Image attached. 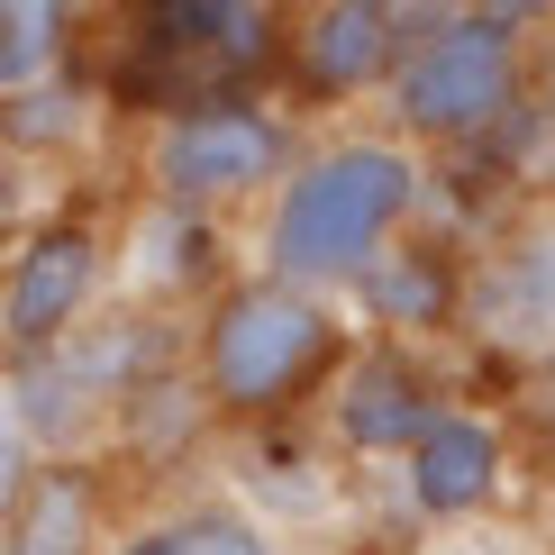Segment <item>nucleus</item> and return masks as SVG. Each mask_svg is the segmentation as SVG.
I'll use <instances>...</instances> for the list:
<instances>
[{
  "instance_id": "f257e3e1",
  "label": "nucleus",
  "mask_w": 555,
  "mask_h": 555,
  "mask_svg": "<svg viewBox=\"0 0 555 555\" xmlns=\"http://www.w3.org/2000/svg\"><path fill=\"white\" fill-rule=\"evenodd\" d=\"M420 201V165L383 137H346V146H319L283 173L264 210V273L273 283H356L364 264L391 246V228Z\"/></svg>"
},
{
  "instance_id": "f03ea898",
  "label": "nucleus",
  "mask_w": 555,
  "mask_h": 555,
  "mask_svg": "<svg viewBox=\"0 0 555 555\" xmlns=\"http://www.w3.org/2000/svg\"><path fill=\"white\" fill-rule=\"evenodd\" d=\"M328 356H337L328 300L256 273V283H228L210 310H201L192 383H201V401H210V420L264 428V420H283L300 391L328 374Z\"/></svg>"
},
{
  "instance_id": "7ed1b4c3",
  "label": "nucleus",
  "mask_w": 555,
  "mask_h": 555,
  "mask_svg": "<svg viewBox=\"0 0 555 555\" xmlns=\"http://www.w3.org/2000/svg\"><path fill=\"white\" fill-rule=\"evenodd\" d=\"M146 173H155V192H165L173 210H219V201H246V192H264V182L292 173V128L273 119V109L237 101V91L182 101V109L155 119Z\"/></svg>"
},
{
  "instance_id": "20e7f679",
  "label": "nucleus",
  "mask_w": 555,
  "mask_h": 555,
  "mask_svg": "<svg viewBox=\"0 0 555 555\" xmlns=\"http://www.w3.org/2000/svg\"><path fill=\"white\" fill-rule=\"evenodd\" d=\"M519 91V37L501 18H437V28L401 55L391 74V101H401V128L420 137H482L511 109Z\"/></svg>"
},
{
  "instance_id": "39448f33",
  "label": "nucleus",
  "mask_w": 555,
  "mask_h": 555,
  "mask_svg": "<svg viewBox=\"0 0 555 555\" xmlns=\"http://www.w3.org/2000/svg\"><path fill=\"white\" fill-rule=\"evenodd\" d=\"M109 283V246L82 210H55L18 237V256H0V356H46L91 319V300Z\"/></svg>"
},
{
  "instance_id": "423d86ee",
  "label": "nucleus",
  "mask_w": 555,
  "mask_h": 555,
  "mask_svg": "<svg viewBox=\"0 0 555 555\" xmlns=\"http://www.w3.org/2000/svg\"><path fill=\"white\" fill-rule=\"evenodd\" d=\"M137 46L165 82L192 74V101H219V82L273 55V10L264 0H137Z\"/></svg>"
},
{
  "instance_id": "0eeeda50",
  "label": "nucleus",
  "mask_w": 555,
  "mask_h": 555,
  "mask_svg": "<svg viewBox=\"0 0 555 555\" xmlns=\"http://www.w3.org/2000/svg\"><path fill=\"white\" fill-rule=\"evenodd\" d=\"M501 474H511V447H501V428L482 420V410H437V420L410 437V455H401L410 511L437 519V528L482 519L492 492H501Z\"/></svg>"
},
{
  "instance_id": "6e6552de",
  "label": "nucleus",
  "mask_w": 555,
  "mask_h": 555,
  "mask_svg": "<svg viewBox=\"0 0 555 555\" xmlns=\"http://www.w3.org/2000/svg\"><path fill=\"white\" fill-rule=\"evenodd\" d=\"M109 528V465L101 455H46L28 501L0 528V555H101Z\"/></svg>"
},
{
  "instance_id": "1a4fd4ad",
  "label": "nucleus",
  "mask_w": 555,
  "mask_h": 555,
  "mask_svg": "<svg viewBox=\"0 0 555 555\" xmlns=\"http://www.w3.org/2000/svg\"><path fill=\"white\" fill-rule=\"evenodd\" d=\"M391 55H401V0H319L292 37V74L319 101H346V91L383 82Z\"/></svg>"
},
{
  "instance_id": "9d476101",
  "label": "nucleus",
  "mask_w": 555,
  "mask_h": 555,
  "mask_svg": "<svg viewBox=\"0 0 555 555\" xmlns=\"http://www.w3.org/2000/svg\"><path fill=\"white\" fill-rule=\"evenodd\" d=\"M328 420H337V447L346 455H410V437L437 420V401H428V383L410 374L401 356H364L356 374L337 383Z\"/></svg>"
},
{
  "instance_id": "9b49d317",
  "label": "nucleus",
  "mask_w": 555,
  "mask_h": 555,
  "mask_svg": "<svg viewBox=\"0 0 555 555\" xmlns=\"http://www.w3.org/2000/svg\"><path fill=\"white\" fill-rule=\"evenodd\" d=\"M101 555H283V538H273L246 501L210 492V501H173V511H155V519H128Z\"/></svg>"
},
{
  "instance_id": "f8f14e48",
  "label": "nucleus",
  "mask_w": 555,
  "mask_h": 555,
  "mask_svg": "<svg viewBox=\"0 0 555 555\" xmlns=\"http://www.w3.org/2000/svg\"><path fill=\"white\" fill-rule=\"evenodd\" d=\"M91 128V101L64 74H37V82H18V91H0V155H55V146H74V137Z\"/></svg>"
},
{
  "instance_id": "ddd939ff",
  "label": "nucleus",
  "mask_w": 555,
  "mask_h": 555,
  "mask_svg": "<svg viewBox=\"0 0 555 555\" xmlns=\"http://www.w3.org/2000/svg\"><path fill=\"white\" fill-rule=\"evenodd\" d=\"M482 328H501V337H538L555 328V237L538 246H519V256H501V273L482 283Z\"/></svg>"
},
{
  "instance_id": "4468645a",
  "label": "nucleus",
  "mask_w": 555,
  "mask_h": 555,
  "mask_svg": "<svg viewBox=\"0 0 555 555\" xmlns=\"http://www.w3.org/2000/svg\"><path fill=\"white\" fill-rule=\"evenodd\" d=\"M64 28H74V0H0V91L55 74Z\"/></svg>"
},
{
  "instance_id": "2eb2a0df",
  "label": "nucleus",
  "mask_w": 555,
  "mask_h": 555,
  "mask_svg": "<svg viewBox=\"0 0 555 555\" xmlns=\"http://www.w3.org/2000/svg\"><path fill=\"white\" fill-rule=\"evenodd\" d=\"M356 283H364V300H374L383 328H420V319H437V310L455 300V292H447V273H437L428 256H391V246L356 273Z\"/></svg>"
},
{
  "instance_id": "dca6fc26",
  "label": "nucleus",
  "mask_w": 555,
  "mask_h": 555,
  "mask_svg": "<svg viewBox=\"0 0 555 555\" xmlns=\"http://www.w3.org/2000/svg\"><path fill=\"white\" fill-rule=\"evenodd\" d=\"M37 437L18 428V410H10V391H0V528H10V511L28 501V482H37Z\"/></svg>"
},
{
  "instance_id": "f3484780",
  "label": "nucleus",
  "mask_w": 555,
  "mask_h": 555,
  "mask_svg": "<svg viewBox=\"0 0 555 555\" xmlns=\"http://www.w3.org/2000/svg\"><path fill=\"white\" fill-rule=\"evenodd\" d=\"M546 0H474V18H501V28H519V18H538Z\"/></svg>"
},
{
  "instance_id": "a211bd4d",
  "label": "nucleus",
  "mask_w": 555,
  "mask_h": 555,
  "mask_svg": "<svg viewBox=\"0 0 555 555\" xmlns=\"http://www.w3.org/2000/svg\"><path fill=\"white\" fill-rule=\"evenodd\" d=\"M0 210H10V155H0Z\"/></svg>"
},
{
  "instance_id": "6ab92c4d",
  "label": "nucleus",
  "mask_w": 555,
  "mask_h": 555,
  "mask_svg": "<svg viewBox=\"0 0 555 555\" xmlns=\"http://www.w3.org/2000/svg\"><path fill=\"white\" fill-rule=\"evenodd\" d=\"M465 555H519V546H465Z\"/></svg>"
}]
</instances>
